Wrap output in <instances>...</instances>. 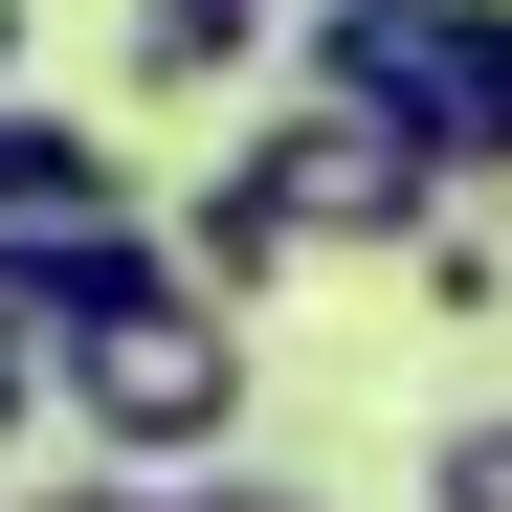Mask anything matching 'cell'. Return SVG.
Wrapping results in <instances>:
<instances>
[{
    "mask_svg": "<svg viewBox=\"0 0 512 512\" xmlns=\"http://www.w3.org/2000/svg\"><path fill=\"white\" fill-rule=\"evenodd\" d=\"M290 90L379 112L446 201L512 179V0H290Z\"/></svg>",
    "mask_w": 512,
    "mask_h": 512,
    "instance_id": "cell-1",
    "label": "cell"
},
{
    "mask_svg": "<svg viewBox=\"0 0 512 512\" xmlns=\"http://www.w3.org/2000/svg\"><path fill=\"white\" fill-rule=\"evenodd\" d=\"M245 401H268V357H245V312L201 268L134 290L112 334H67V423H90L112 468H245Z\"/></svg>",
    "mask_w": 512,
    "mask_h": 512,
    "instance_id": "cell-2",
    "label": "cell"
},
{
    "mask_svg": "<svg viewBox=\"0 0 512 512\" xmlns=\"http://www.w3.org/2000/svg\"><path fill=\"white\" fill-rule=\"evenodd\" d=\"M0 223H156V201H134V156L90 112H23V90H0Z\"/></svg>",
    "mask_w": 512,
    "mask_h": 512,
    "instance_id": "cell-3",
    "label": "cell"
},
{
    "mask_svg": "<svg viewBox=\"0 0 512 512\" xmlns=\"http://www.w3.org/2000/svg\"><path fill=\"white\" fill-rule=\"evenodd\" d=\"M134 90H245V45H268V0H134Z\"/></svg>",
    "mask_w": 512,
    "mask_h": 512,
    "instance_id": "cell-4",
    "label": "cell"
},
{
    "mask_svg": "<svg viewBox=\"0 0 512 512\" xmlns=\"http://www.w3.org/2000/svg\"><path fill=\"white\" fill-rule=\"evenodd\" d=\"M0 512H290V468H67V490H0Z\"/></svg>",
    "mask_w": 512,
    "mask_h": 512,
    "instance_id": "cell-5",
    "label": "cell"
},
{
    "mask_svg": "<svg viewBox=\"0 0 512 512\" xmlns=\"http://www.w3.org/2000/svg\"><path fill=\"white\" fill-rule=\"evenodd\" d=\"M423 512H512V401H490V423H446V446H423Z\"/></svg>",
    "mask_w": 512,
    "mask_h": 512,
    "instance_id": "cell-6",
    "label": "cell"
},
{
    "mask_svg": "<svg viewBox=\"0 0 512 512\" xmlns=\"http://www.w3.org/2000/svg\"><path fill=\"white\" fill-rule=\"evenodd\" d=\"M23 423H67V357H45L23 312H0V446H23Z\"/></svg>",
    "mask_w": 512,
    "mask_h": 512,
    "instance_id": "cell-7",
    "label": "cell"
},
{
    "mask_svg": "<svg viewBox=\"0 0 512 512\" xmlns=\"http://www.w3.org/2000/svg\"><path fill=\"white\" fill-rule=\"evenodd\" d=\"M0 90H23V0H0Z\"/></svg>",
    "mask_w": 512,
    "mask_h": 512,
    "instance_id": "cell-8",
    "label": "cell"
},
{
    "mask_svg": "<svg viewBox=\"0 0 512 512\" xmlns=\"http://www.w3.org/2000/svg\"><path fill=\"white\" fill-rule=\"evenodd\" d=\"M290 512H312V490H290Z\"/></svg>",
    "mask_w": 512,
    "mask_h": 512,
    "instance_id": "cell-9",
    "label": "cell"
}]
</instances>
